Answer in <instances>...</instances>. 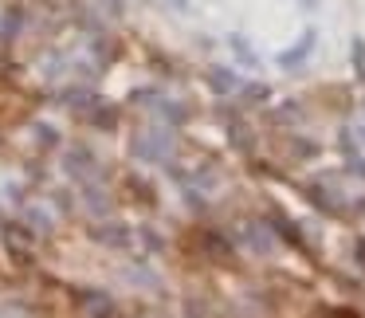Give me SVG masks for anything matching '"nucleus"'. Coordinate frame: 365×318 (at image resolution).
Instances as JSON below:
<instances>
[{
    "label": "nucleus",
    "instance_id": "nucleus-1",
    "mask_svg": "<svg viewBox=\"0 0 365 318\" xmlns=\"http://www.w3.org/2000/svg\"><path fill=\"white\" fill-rule=\"evenodd\" d=\"M294 189H299V197L307 200L314 212H322V216H341V220L349 216V212H346V200H341L338 193H330L322 181H302V185H294Z\"/></svg>",
    "mask_w": 365,
    "mask_h": 318
},
{
    "label": "nucleus",
    "instance_id": "nucleus-2",
    "mask_svg": "<svg viewBox=\"0 0 365 318\" xmlns=\"http://www.w3.org/2000/svg\"><path fill=\"white\" fill-rule=\"evenodd\" d=\"M263 220H267V228H271V232H275V240H283L287 247H294V252H302V255H310V260H314L310 244L302 240V228H299V224H294V220H291V216H287L279 205H271L267 212H263Z\"/></svg>",
    "mask_w": 365,
    "mask_h": 318
},
{
    "label": "nucleus",
    "instance_id": "nucleus-3",
    "mask_svg": "<svg viewBox=\"0 0 365 318\" xmlns=\"http://www.w3.org/2000/svg\"><path fill=\"white\" fill-rule=\"evenodd\" d=\"M0 236H4V247H9V255L16 263H32V252H36V232L28 228V224H16V220H4L0 224Z\"/></svg>",
    "mask_w": 365,
    "mask_h": 318
},
{
    "label": "nucleus",
    "instance_id": "nucleus-4",
    "mask_svg": "<svg viewBox=\"0 0 365 318\" xmlns=\"http://www.w3.org/2000/svg\"><path fill=\"white\" fill-rule=\"evenodd\" d=\"M314 43H318V28L310 24L307 32H302L299 43H291L287 51H279V56H275V67H283V71H294V67H302V63L310 59V51H314Z\"/></svg>",
    "mask_w": 365,
    "mask_h": 318
},
{
    "label": "nucleus",
    "instance_id": "nucleus-5",
    "mask_svg": "<svg viewBox=\"0 0 365 318\" xmlns=\"http://www.w3.org/2000/svg\"><path fill=\"white\" fill-rule=\"evenodd\" d=\"M205 79H208V91H212L216 98L236 95V91H240V83H244L236 71H232V67H220V63H212V67H208V71H205Z\"/></svg>",
    "mask_w": 365,
    "mask_h": 318
},
{
    "label": "nucleus",
    "instance_id": "nucleus-6",
    "mask_svg": "<svg viewBox=\"0 0 365 318\" xmlns=\"http://www.w3.org/2000/svg\"><path fill=\"white\" fill-rule=\"evenodd\" d=\"M200 252H205L208 260H232V255H236V240H228L216 228H200Z\"/></svg>",
    "mask_w": 365,
    "mask_h": 318
},
{
    "label": "nucleus",
    "instance_id": "nucleus-7",
    "mask_svg": "<svg viewBox=\"0 0 365 318\" xmlns=\"http://www.w3.org/2000/svg\"><path fill=\"white\" fill-rule=\"evenodd\" d=\"M134 153L142 161H165L169 158V134L165 130H153V134H142L134 142Z\"/></svg>",
    "mask_w": 365,
    "mask_h": 318
},
{
    "label": "nucleus",
    "instance_id": "nucleus-8",
    "mask_svg": "<svg viewBox=\"0 0 365 318\" xmlns=\"http://www.w3.org/2000/svg\"><path fill=\"white\" fill-rule=\"evenodd\" d=\"M267 240H275V232L267 228V220H244V228H240V244L252 247V252H271Z\"/></svg>",
    "mask_w": 365,
    "mask_h": 318
},
{
    "label": "nucleus",
    "instance_id": "nucleus-9",
    "mask_svg": "<svg viewBox=\"0 0 365 318\" xmlns=\"http://www.w3.org/2000/svg\"><path fill=\"white\" fill-rule=\"evenodd\" d=\"M75 299H79L83 314H118V302H114L106 291H91V287H83V291H75Z\"/></svg>",
    "mask_w": 365,
    "mask_h": 318
},
{
    "label": "nucleus",
    "instance_id": "nucleus-10",
    "mask_svg": "<svg viewBox=\"0 0 365 318\" xmlns=\"http://www.w3.org/2000/svg\"><path fill=\"white\" fill-rule=\"evenodd\" d=\"M91 236L103 247H130V236H134V232H130L126 224H98V228H91Z\"/></svg>",
    "mask_w": 365,
    "mask_h": 318
},
{
    "label": "nucleus",
    "instance_id": "nucleus-11",
    "mask_svg": "<svg viewBox=\"0 0 365 318\" xmlns=\"http://www.w3.org/2000/svg\"><path fill=\"white\" fill-rule=\"evenodd\" d=\"M63 169L75 177V181H87V173L95 169V153H91L87 145H83V150H71V153L63 158Z\"/></svg>",
    "mask_w": 365,
    "mask_h": 318
},
{
    "label": "nucleus",
    "instance_id": "nucleus-12",
    "mask_svg": "<svg viewBox=\"0 0 365 318\" xmlns=\"http://www.w3.org/2000/svg\"><path fill=\"white\" fill-rule=\"evenodd\" d=\"M153 114H158L165 126H185L189 122V103H173V98H161L158 106H153Z\"/></svg>",
    "mask_w": 365,
    "mask_h": 318
},
{
    "label": "nucleus",
    "instance_id": "nucleus-13",
    "mask_svg": "<svg viewBox=\"0 0 365 318\" xmlns=\"http://www.w3.org/2000/svg\"><path fill=\"white\" fill-rule=\"evenodd\" d=\"M240 106H259V103H271V87L267 83H240Z\"/></svg>",
    "mask_w": 365,
    "mask_h": 318
},
{
    "label": "nucleus",
    "instance_id": "nucleus-14",
    "mask_svg": "<svg viewBox=\"0 0 365 318\" xmlns=\"http://www.w3.org/2000/svg\"><path fill=\"white\" fill-rule=\"evenodd\" d=\"M87 122H91V126H98V130H114V126H118V106L95 103V106L87 111Z\"/></svg>",
    "mask_w": 365,
    "mask_h": 318
},
{
    "label": "nucleus",
    "instance_id": "nucleus-15",
    "mask_svg": "<svg viewBox=\"0 0 365 318\" xmlns=\"http://www.w3.org/2000/svg\"><path fill=\"white\" fill-rule=\"evenodd\" d=\"M228 48L236 51V59L247 67V71H255V67H259V56H255V51H252V43H247L240 32H232V36H228Z\"/></svg>",
    "mask_w": 365,
    "mask_h": 318
},
{
    "label": "nucleus",
    "instance_id": "nucleus-16",
    "mask_svg": "<svg viewBox=\"0 0 365 318\" xmlns=\"http://www.w3.org/2000/svg\"><path fill=\"white\" fill-rule=\"evenodd\" d=\"M228 142L236 145L240 153H252L255 150V134L244 126V122H228Z\"/></svg>",
    "mask_w": 365,
    "mask_h": 318
},
{
    "label": "nucleus",
    "instance_id": "nucleus-17",
    "mask_svg": "<svg viewBox=\"0 0 365 318\" xmlns=\"http://www.w3.org/2000/svg\"><path fill=\"white\" fill-rule=\"evenodd\" d=\"M318 153H322L318 142H310V138H291V158L294 161H314Z\"/></svg>",
    "mask_w": 365,
    "mask_h": 318
},
{
    "label": "nucleus",
    "instance_id": "nucleus-18",
    "mask_svg": "<svg viewBox=\"0 0 365 318\" xmlns=\"http://www.w3.org/2000/svg\"><path fill=\"white\" fill-rule=\"evenodd\" d=\"M294 118H299V103H283L279 111H267V122H271V126H291Z\"/></svg>",
    "mask_w": 365,
    "mask_h": 318
},
{
    "label": "nucleus",
    "instance_id": "nucleus-19",
    "mask_svg": "<svg viewBox=\"0 0 365 318\" xmlns=\"http://www.w3.org/2000/svg\"><path fill=\"white\" fill-rule=\"evenodd\" d=\"M349 59H354L357 79L365 83V40H361V36H354V40H349Z\"/></svg>",
    "mask_w": 365,
    "mask_h": 318
},
{
    "label": "nucleus",
    "instance_id": "nucleus-20",
    "mask_svg": "<svg viewBox=\"0 0 365 318\" xmlns=\"http://www.w3.org/2000/svg\"><path fill=\"white\" fill-rule=\"evenodd\" d=\"M20 28H24V9H9V12H4V28H0V36H4V40H12Z\"/></svg>",
    "mask_w": 365,
    "mask_h": 318
},
{
    "label": "nucleus",
    "instance_id": "nucleus-21",
    "mask_svg": "<svg viewBox=\"0 0 365 318\" xmlns=\"http://www.w3.org/2000/svg\"><path fill=\"white\" fill-rule=\"evenodd\" d=\"M357 138H354V130H349V126H341V134H338V153H341V158H354V153H357Z\"/></svg>",
    "mask_w": 365,
    "mask_h": 318
},
{
    "label": "nucleus",
    "instance_id": "nucleus-22",
    "mask_svg": "<svg viewBox=\"0 0 365 318\" xmlns=\"http://www.w3.org/2000/svg\"><path fill=\"white\" fill-rule=\"evenodd\" d=\"M161 98H165V95H161L158 87H145V91H134V95H130V103H142V106H158Z\"/></svg>",
    "mask_w": 365,
    "mask_h": 318
},
{
    "label": "nucleus",
    "instance_id": "nucleus-23",
    "mask_svg": "<svg viewBox=\"0 0 365 318\" xmlns=\"http://www.w3.org/2000/svg\"><path fill=\"white\" fill-rule=\"evenodd\" d=\"M346 169L357 177V181H365V158H357V153H354V158H346Z\"/></svg>",
    "mask_w": 365,
    "mask_h": 318
},
{
    "label": "nucleus",
    "instance_id": "nucleus-24",
    "mask_svg": "<svg viewBox=\"0 0 365 318\" xmlns=\"http://www.w3.org/2000/svg\"><path fill=\"white\" fill-rule=\"evenodd\" d=\"M354 263H357V271H365V236L354 240Z\"/></svg>",
    "mask_w": 365,
    "mask_h": 318
},
{
    "label": "nucleus",
    "instance_id": "nucleus-25",
    "mask_svg": "<svg viewBox=\"0 0 365 318\" xmlns=\"http://www.w3.org/2000/svg\"><path fill=\"white\" fill-rule=\"evenodd\" d=\"M36 138H40V142H51V145H56V142H59V130H51V126H36Z\"/></svg>",
    "mask_w": 365,
    "mask_h": 318
},
{
    "label": "nucleus",
    "instance_id": "nucleus-26",
    "mask_svg": "<svg viewBox=\"0 0 365 318\" xmlns=\"http://www.w3.org/2000/svg\"><path fill=\"white\" fill-rule=\"evenodd\" d=\"M349 208H354V212H361V216H365V197H361V200H354V205H349Z\"/></svg>",
    "mask_w": 365,
    "mask_h": 318
},
{
    "label": "nucleus",
    "instance_id": "nucleus-27",
    "mask_svg": "<svg viewBox=\"0 0 365 318\" xmlns=\"http://www.w3.org/2000/svg\"><path fill=\"white\" fill-rule=\"evenodd\" d=\"M354 134H357V142H361V145H365V126H357V130H354Z\"/></svg>",
    "mask_w": 365,
    "mask_h": 318
},
{
    "label": "nucleus",
    "instance_id": "nucleus-28",
    "mask_svg": "<svg viewBox=\"0 0 365 318\" xmlns=\"http://www.w3.org/2000/svg\"><path fill=\"white\" fill-rule=\"evenodd\" d=\"M302 4H307V9H318V0H302Z\"/></svg>",
    "mask_w": 365,
    "mask_h": 318
}]
</instances>
